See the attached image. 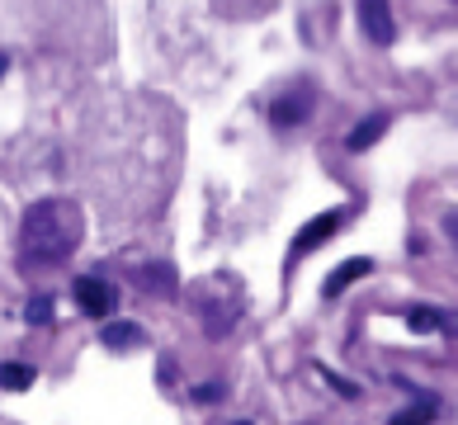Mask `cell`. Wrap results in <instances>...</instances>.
<instances>
[{
    "mask_svg": "<svg viewBox=\"0 0 458 425\" xmlns=\"http://www.w3.org/2000/svg\"><path fill=\"white\" fill-rule=\"evenodd\" d=\"M72 298H76V308L86 312V317H109V312L118 308L114 284L99 279V275H81V279L72 284Z\"/></svg>",
    "mask_w": 458,
    "mask_h": 425,
    "instance_id": "cell-4",
    "label": "cell"
},
{
    "mask_svg": "<svg viewBox=\"0 0 458 425\" xmlns=\"http://www.w3.org/2000/svg\"><path fill=\"white\" fill-rule=\"evenodd\" d=\"M445 236H449V246L458 251V213H449V217H445Z\"/></svg>",
    "mask_w": 458,
    "mask_h": 425,
    "instance_id": "cell-16",
    "label": "cell"
},
{
    "mask_svg": "<svg viewBox=\"0 0 458 425\" xmlns=\"http://www.w3.org/2000/svg\"><path fill=\"white\" fill-rule=\"evenodd\" d=\"M232 425H250V421H232Z\"/></svg>",
    "mask_w": 458,
    "mask_h": 425,
    "instance_id": "cell-18",
    "label": "cell"
},
{
    "mask_svg": "<svg viewBox=\"0 0 458 425\" xmlns=\"http://www.w3.org/2000/svg\"><path fill=\"white\" fill-rule=\"evenodd\" d=\"M5 66H10V57H0V72H5Z\"/></svg>",
    "mask_w": 458,
    "mask_h": 425,
    "instance_id": "cell-17",
    "label": "cell"
},
{
    "mask_svg": "<svg viewBox=\"0 0 458 425\" xmlns=\"http://www.w3.org/2000/svg\"><path fill=\"white\" fill-rule=\"evenodd\" d=\"M227 393V383L223 378H213V383H203V387H194V402H217Z\"/></svg>",
    "mask_w": 458,
    "mask_h": 425,
    "instance_id": "cell-14",
    "label": "cell"
},
{
    "mask_svg": "<svg viewBox=\"0 0 458 425\" xmlns=\"http://www.w3.org/2000/svg\"><path fill=\"white\" fill-rule=\"evenodd\" d=\"M406 327H411L416 336H430V331L445 327V317H439L435 308H411V312H406Z\"/></svg>",
    "mask_w": 458,
    "mask_h": 425,
    "instance_id": "cell-11",
    "label": "cell"
},
{
    "mask_svg": "<svg viewBox=\"0 0 458 425\" xmlns=\"http://www.w3.org/2000/svg\"><path fill=\"white\" fill-rule=\"evenodd\" d=\"M33 378H38V369H33V364H0V387H10V393L33 387Z\"/></svg>",
    "mask_w": 458,
    "mask_h": 425,
    "instance_id": "cell-9",
    "label": "cell"
},
{
    "mask_svg": "<svg viewBox=\"0 0 458 425\" xmlns=\"http://www.w3.org/2000/svg\"><path fill=\"white\" fill-rule=\"evenodd\" d=\"M142 284H147V288H161V293H175V269H171V265L142 269Z\"/></svg>",
    "mask_w": 458,
    "mask_h": 425,
    "instance_id": "cell-13",
    "label": "cell"
},
{
    "mask_svg": "<svg viewBox=\"0 0 458 425\" xmlns=\"http://www.w3.org/2000/svg\"><path fill=\"white\" fill-rule=\"evenodd\" d=\"M360 29H364V38H369V43L387 47V43L397 38L393 5H387V0H360Z\"/></svg>",
    "mask_w": 458,
    "mask_h": 425,
    "instance_id": "cell-5",
    "label": "cell"
},
{
    "mask_svg": "<svg viewBox=\"0 0 458 425\" xmlns=\"http://www.w3.org/2000/svg\"><path fill=\"white\" fill-rule=\"evenodd\" d=\"M24 321H29V327H47V321H53V298H47V293L29 298V308H24Z\"/></svg>",
    "mask_w": 458,
    "mask_h": 425,
    "instance_id": "cell-12",
    "label": "cell"
},
{
    "mask_svg": "<svg viewBox=\"0 0 458 425\" xmlns=\"http://www.w3.org/2000/svg\"><path fill=\"white\" fill-rule=\"evenodd\" d=\"M312 105H317L312 85H293L288 95L269 99V123H275V128H298V123H308V118H312Z\"/></svg>",
    "mask_w": 458,
    "mask_h": 425,
    "instance_id": "cell-3",
    "label": "cell"
},
{
    "mask_svg": "<svg viewBox=\"0 0 458 425\" xmlns=\"http://www.w3.org/2000/svg\"><path fill=\"white\" fill-rule=\"evenodd\" d=\"M81 236H86V217L72 199H38L20 223V255L29 265H62L76 255Z\"/></svg>",
    "mask_w": 458,
    "mask_h": 425,
    "instance_id": "cell-1",
    "label": "cell"
},
{
    "mask_svg": "<svg viewBox=\"0 0 458 425\" xmlns=\"http://www.w3.org/2000/svg\"><path fill=\"white\" fill-rule=\"evenodd\" d=\"M387 123H393V114H383V109H378V114H364L360 123L345 132V151H369V147L387 132Z\"/></svg>",
    "mask_w": 458,
    "mask_h": 425,
    "instance_id": "cell-7",
    "label": "cell"
},
{
    "mask_svg": "<svg viewBox=\"0 0 458 425\" xmlns=\"http://www.w3.org/2000/svg\"><path fill=\"white\" fill-rule=\"evenodd\" d=\"M142 340V327L138 321H114V327H105V345L118 350V345H138Z\"/></svg>",
    "mask_w": 458,
    "mask_h": 425,
    "instance_id": "cell-10",
    "label": "cell"
},
{
    "mask_svg": "<svg viewBox=\"0 0 458 425\" xmlns=\"http://www.w3.org/2000/svg\"><path fill=\"white\" fill-rule=\"evenodd\" d=\"M345 223H350V208H327V213H317L312 223L293 236V246H288V265H298L302 255H312L321 242H331V236L341 232Z\"/></svg>",
    "mask_w": 458,
    "mask_h": 425,
    "instance_id": "cell-2",
    "label": "cell"
},
{
    "mask_svg": "<svg viewBox=\"0 0 458 425\" xmlns=\"http://www.w3.org/2000/svg\"><path fill=\"white\" fill-rule=\"evenodd\" d=\"M406 387H411V383H406ZM411 397H416V406H406V412H397L387 425H430V421H435L439 402H435L430 393H420V387H411Z\"/></svg>",
    "mask_w": 458,
    "mask_h": 425,
    "instance_id": "cell-8",
    "label": "cell"
},
{
    "mask_svg": "<svg viewBox=\"0 0 458 425\" xmlns=\"http://www.w3.org/2000/svg\"><path fill=\"white\" fill-rule=\"evenodd\" d=\"M364 275H373V260L369 255H354V260H345L341 269H331L327 275V284H321V298H341L350 284H360Z\"/></svg>",
    "mask_w": 458,
    "mask_h": 425,
    "instance_id": "cell-6",
    "label": "cell"
},
{
    "mask_svg": "<svg viewBox=\"0 0 458 425\" xmlns=\"http://www.w3.org/2000/svg\"><path fill=\"white\" fill-rule=\"evenodd\" d=\"M321 373H327V369H321ZM327 383L335 387V393H345V397H354V393H360L354 383H345V378H341V373H327Z\"/></svg>",
    "mask_w": 458,
    "mask_h": 425,
    "instance_id": "cell-15",
    "label": "cell"
}]
</instances>
